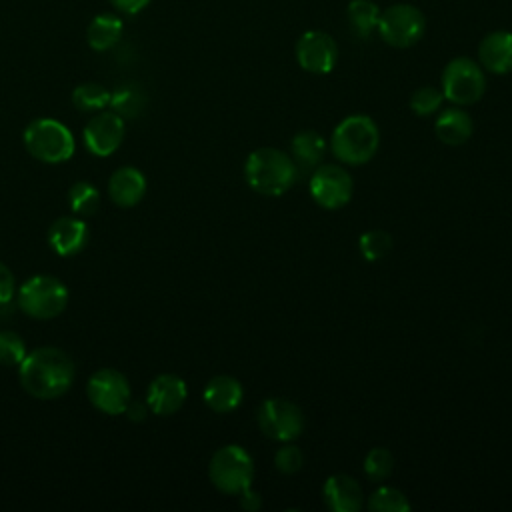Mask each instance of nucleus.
Wrapping results in <instances>:
<instances>
[{"mask_svg":"<svg viewBox=\"0 0 512 512\" xmlns=\"http://www.w3.org/2000/svg\"><path fill=\"white\" fill-rule=\"evenodd\" d=\"M368 508L372 512H406L410 502L398 488L380 486L368 496Z\"/></svg>","mask_w":512,"mask_h":512,"instance_id":"26","label":"nucleus"},{"mask_svg":"<svg viewBox=\"0 0 512 512\" xmlns=\"http://www.w3.org/2000/svg\"><path fill=\"white\" fill-rule=\"evenodd\" d=\"M238 496H240V506H242L244 510H248V512H254V510H258V508L262 506V498H260V494H258V492H254L250 486H248V488H244Z\"/></svg>","mask_w":512,"mask_h":512,"instance_id":"35","label":"nucleus"},{"mask_svg":"<svg viewBox=\"0 0 512 512\" xmlns=\"http://www.w3.org/2000/svg\"><path fill=\"white\" fill-rule=\"evenodd\" d=\"M358 248L366 260H382L392 250V236L386 230H368L360 236Z\"/></svg>","mask_w":512,"mask_h":512,"instance_id":"28","label":"nucleus"},{"mask_svg":"<svg viewBox=\"0 0 512 512\" xmlns=\"http://www.w3.org/2000/svg\"><path fill=\"white\" fill-rule=\"evenodd\" d=\"M444 94L436 86H420L410 96V108L416 116H432L440 110Z\"/></svg>","mask_w":512,"mask_h":512,"instance_id":"30","label":"nucleus"},{"mask_svg":"<svg viewBox=\"0 0 512 512\" xmlns=\"http://www.w3.org/2000/svg\"><path fill=\"white\" fill-rule=\"evenodd\" d=\"M148 410H150V406H148L146 400H144V402H142V400H130L122 414H126V418H128L130 422H142V420H146Z\"/></svg>","mask_w":512,"mask_h":512,"instance_id":"34","label":"nucleus"},{"mask_svg":"<svg viewBox=\"0 0 512 512\" xmlns=\"http://www.w3.org/2000/svg\"><path fill=\"white\" fill-rule=\"evenodd\" d=\"M210 482L224 494H240L252 484V456L238 444L218 448L208 464Z\"/></svg>","mask_w":512,"mask_h":512,"instance_id":"6","label":"nucleus"},{"mask_svg":"<svg viewBox=\"0 0 512 512\" xmlns=\"http://www.w3.org/2000/svg\"><path fill=\"white\" fill-rule=\"evenodd\" d=\"M296 60L310 74H328L338 62V46L330 34L308 30L296 42Z\"/></svg>","mask_w":512,"mask_h":512,"instance_id":"12","label":"nucleus"},{"mask_svg":"<svg viewBox=\"0 0 512 512\" xmlns=\"http://www.w3.org/2000/svg\"><path fill=\"white\" fill-rule=\"evenodd\" d=\"M298 176V166L290 154L264 146L254 150L244 164V178L252 190L264 196L284 194Z\"/></svg>","mask_w":512,"mask_h":512,"instance_id":"2","label":"nucleus"},{"mask_svg":"<svg viewBox=\"0 0 512 512\" xmlns=\"http://www.w3.org/2000/svg\"><path fill=\"white\" fill-rule=\"evenodd\" d=\"M308 186L314 202L328 210L346 206L354 192L352 176L344 166L338 164H318Z\"/></svg>","mask_w":512,"mask_h":512,"instance_id":"11","label":"nucleus"},{"mask_svg":"<svg viewBox=\"0 0 512 512\" xmlns=\"http://www.w3.org/2000/svg\"><path fill=\"white\" fill-rule=\"evenodd\" d=\"M186 382L176 374L156 376L146 392V402L150 410L158 416H170L178 412L186 400Z\"/></svg>","mask_w":512,"mask_h":512,"instance_id":"14","label":"nucleus"},{"mask_svg":"<svg viewBox=\"0 0 512 512\" xmlns=\"http://www.w3.org/2000/svg\"><path fill=\"white\" fill-rule=\"evenodd\" d=\"M110 106L122 118H136L144 108V94L132 84L120 86L112 92Z\"/></svg>","mask_w":512,"mask_h":512,"instance_id":"25","label":"nucleus"},{"mask_svg":"<svg viewBox=\"0 0 512 512\" xmlns=\"http://www.w3.org/2000/svg\"><path fill=\"white\" fill-rule=\"evenodd\" d=\"M442 94L456 106H470L484 96V68L472 58H452L442 72Z\"/></svg>","mask_w":512,"mask_h":512,"instance_id":"7","label":"nucleus"},{"mask_svg":"<svg viewBox=\"0 0 512 512\" xmlns=\"http://www.w3.org/2000/svg\"><path fill=\"white\" fill-rule=\"evenodd\" d=\"M242 384L226 374L214 376L208 380L206 388H204V402L210 410L218 412V414H226L238 408V404L242 402Z\"/></svg>","mask_w":512,"mask_h":512,"instance_id":"20","label":"nucleus"},{"mask_svg":"<svg viewBox=\"0 0 512 512\" xmlns=\"http://www.w3.org/2000/svg\"><path fill=\"white\" fill-rule=\"evenodd\" d=\"M146 192V178L134 166H122L108 180V196L120 208L136 206Z\"/></svg>","mask_w":512,"mask_h":512,"instance_id":"17","label":"nucleus"},{"mask_svg":"<svg viewBox=\"0 0 512 512\" xmlns=\"http://www.w3.org/2000/svg\"><path fill=\"white\" fill-rule=\"evenodd\" d=\"M394 468V456L388 448H372L364 458V472L370 480L380 482L386 480L392 474Z\"/></svg>","mask_w":512,"mask_h":512,"instance_id":"29","label":"nucleus"},{"mask_svg":"<svg viewBox=\"0 0 512 512\" xmlns=\"http://www.w3.org/2000/svg\"><path fill=\"white\" fill-rule=\"evenodd\" d=\"M426 30L424 14L412 4H394L380 10L376 32L394 48L414 46Z\"/></svg>","mask_w":512,"mask_h":512,"instance_id":"8","label":"nucleus"},{"mask_svg":"<svg viewBox=\"0 0 512 512\" xmlns=\"http://www.w3.org/2000/svg\"><path fill=\"white\" fill-rule=\"evenodd\" d=\"M68 200L78 216H92L100 206V194L90 182H74Z\"/></svg>","mask_w":512,"mask_h":512,"instance_id":"27","label":"nucleus"},{"mask_svg":"<svg viewBox=\"0 0 512 512\" xmlns=\"http://www.w3.org/2000/svg\"><path fill=\"white\" fill-rule=\"evenodd\" d=\"M380 144V132L372 118L352 114L344 118L330 136L332 154L348 166H360L372 160Z\"/></svg>","mask_w":512,"mask_h":512,"instance_id":"3","label":"nucleus"},{"mask_svg":"<svg viewBox=\"0 0 512 512\" xmlns=\"http://www.w3.org/2000/svg\"><path fill=\"white\" fill-rule=\"evenodd\" d=\"M48 242L60 256L80 252L88 242V226L76 216H60L48 230Z\"/></svg>","mask_w":512,"mask_h":512,"instance_id":"18","label":"nucleus"},{"mask_svg":"<svg viewBox=\"0 0 512 512\" xmlns=\"http://www.w3.org/2000/svg\"><path fill=\"white\" fill-rule=\"evenodd\" d=\"M86 396L94 408L104 414H122L130 402L128 378L116 368H102L86 382Z\"/></svg>","mask_w":512,"mask_h":512,"instance_id":"10","label":"nucleus"},{"mask_svg":"<svg viewBox=\"0 0 512 512\" xmlns=\"http://www.w3.org/2000/svg\"><path fill=\"white\" fill-rule=\"evenodd\" d=\"M472 130H474V122L470 114L460 106L442 110L434 122V134L446 146L464 144L472 136Z\"/></svg>","mask_w":512,"mask_h":512,"instance_id":"19","label":"nucleus"},{"mask_svg":"<svg viewBox=\"0 0 512 512\" xmlns=\"http://www.w3.org/2000/svg\"><path fill=\"white\" fill-rule=\"evenodd\" d=\"M124 140V118L112 112L96 114L84 128V144L96 156H108Z\"/></svg>","mask_w":512,"mask_h":512,"instance_id":"13","label":"nucleus"},{"mask_svg":"<svg viewBox=\"0 0 512 512\" xmlns=\"http://www.w3.org/2000/svg\"><path fill=\"white\" fill-rule=\"evenodd\" d=\"M76 376L72 358L56 346H42L20 362L22 388L38 400H54L70 390Z\"/></svg>","mask_w":512,"mask_h":512,"instance_id":"1","label":"nucleus"},{"mask_svg":"<svg viewBox=\"0 0 512 512\" xmlns=\"http://www.w3.org/2000/svg\"><path fill=\"white\" fill-rule=\"evenodd\" d=\"M24 146L36 160L60 164L74 154V136L66 124L54 118H38L26 126Z\"/></svg>","mask_w":512,"mask_h":512,"instance_id":"4","label":"nucleus"},{"mask_svg":"<svg viewBox=\"0 0 512 512\" xmlns=\"http://www.w3.org/2000/svg\"><path fill=\"white\" fill-rule=\"evenodd\" d=\"M478 62L492 74L512 72V32L494 30L478 44Z\"/></svg>","mask_w":512,"mask_h":512,"instance_id":"15","label":"nucleus"},{"mask_svg":"<svg viewBox=\"0 0 512 512\" xmlns=\"http://www.w3.org/2000/svg\"><path fill=\"white\" fill-rule=\"evenodd\" d=\"M324 154L326 140L314 130H302L290 142V156L298 168H316Z\"/></svg>","mask_w":512,"mask_h":512,"instance_id":"21","label":"nucleus"},{"mask_svg":"<svg viewBox=\"0 0 512 512\" xmlns=\"http://www.w3.org/2000/svg\"><path fill=\"white\" fill-rule=\"evenodd\" d=\"M302 464H304L302 450L298 446L290 444V442H286L274 454V466L282 474H294V472H298L302 468Z\"/></svg>","mask_w":512,"mask_h":512,"instance_id":"32","label":"nucleus"},{"mask_svg":"<svg viewBox=\"0 0 512 512\" xmlns=\"http://www.w3.org/2000/svg\"><path fill=\"white\" fill-rule=\"evenodd\" d=\"M346 18H348V24H350V30L354 32V36L366 40L378 28L380 8L372 0H352L348 4Z\"/></svg>","mask_w":512,"mask_h":512,"instance_id":"23","label":"nucleus"},{"mask_svg":"<svg viewBox=\"0 0 512 512\" xmlns=\"http://www.w3.org/2000/svg\"><path fill=\"white\" fill-rule=\"evenodd\" d=\"M68 304V288L62 280L50 274L28 278L18 290V306L24 314L36 320H50L64 312Z\"/></svg>","mask_w":512,"mask_h":512,"instance_id":"5","label":"nucleus"},{"mask_svg":"<svg viewBox=\"0 0 512 512\" xmlns=\"http://www.w3.org/2000/svg\"><path fill=\"white\" fill-rule=\"evenodd\" d=\"M110 92L96 82H84L80 86L74 88L72 92V104L76 106V110L82 112H96L102 110L110 104Z\"/></svg>","mask_w":512,"mask_h":512,"instance_id":"24","label":"nucleus"},{"mask_svg":"<svg viewBox=\"0 0 512 512\" xmlns=\"http://www.w3.org/2000/svg\"><path fill=\"white\" fill-rule=\"evenodd\" d=\"M258 426L264 436L278 442H292L304 430L302 410L286 398H268L256 412Z\"/></svg>","mask_w":512,"mask_h":512,"instance_id":"9","label":"nucleus"},{"mask_svg":"<svg viewBox=\"0 0 512 512\" xmlns=\"http://www.w3.org/2000/svg\"><path fill=\"white\" fill-rule=\"evenodd\" d=\"M26 342L18 332L0 330V364L4 366H20L26 358Z\"/></svg>","mask_w":512,"mask_h":512,"instance_id":"31","label":"nucleus"},{"mask_svg":"<svg viewBox=\"0 0 512 512\" xmlns=\"http://www.w3.org/2000/svg\"><path fill=\"white\" fill-rule=\"evenodd\" d=\"M120 12H126V14H136L140 10H144L150 0H110Z\"/></svg>","mask_w":512,"mask_h":512,"instance_id":"36","label":"nucleus"},{"mask_svg":"<svg viewBox=\"0 0 512 512\" xmlns=\"http://www.w3.org/2000/svg\"><path fill=\"white\" fill-rule=\"evenodd\" d=\"M16 292V280L14 274L6 264L0 262V306L8 304Z\"/></svg>","mask_w":512,"mask_h":512,"instance_id":"33","label":"nucleus"},{"mask_svg":"<svg viewBox=\"0 0 512 512\" xmlns=\"http://www.w3.org/2000/svg\"><path fill=\"white\" fill-rule=\"evenodd\" d=\"M324 502L334 512H356L362 508L364 494L356 478L348 474H334L326 478L322 488Z\"/></svg>","mask_w":512,"mask_h":512,"instance_id":"16","label":"nucleus"},{"mask_svg":"<svg viewBox=\"0 0 512 512\" xmlns=\"http://www.w3.org/2000/svg\"><path fill=\"white\" fill-rule=\"evenodd\" d=\"M122 30H124L122 20L116 14H98L90 20L86 38L92 50L104 52V50H110L120 40Z\"/></svg>","mask_w":512,"mask_h":512,"instance_id":"22","label":"nucleus"}]
</instances>
